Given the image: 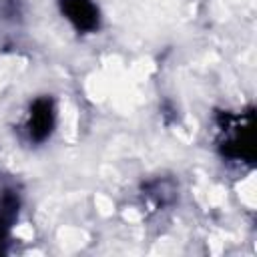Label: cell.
Wrapping results in <instances>:
<instances>
[{
	"mask_svg": "<svg viewBox=\"0 0 257 257\" xmlns=\"http://www.w3.org/2000/svg\"><path fill=\"white\" fill-rule=\"evenodd\" d=\"M64 12L78 28L84 30L94 28L98 22L96 8L90 0H64Z\"/></svg>",
	"mask_w": 257,
	"mask_h": 257,
	"instance_id": "cell-1",
	"label": "cell"
},
{
	"mask_svg": "<svg viewBox=\"0 0 257 257\" xmlns=\"http://www.w3.org/2000/svg\"><path fill=\"white\" fill-rule=\"evenodd\" d=\"M52 124V110H50V102L48 100H38L36 102V108H32L30 112V122H28V131H30V137L34 139H44L48 133H50V126Z\"/></svg>",
	"mask_w": 257,
	"mask_h": 257,
	"instance_id": "cell-2",
	"label": "cell"
}]
</instances>
